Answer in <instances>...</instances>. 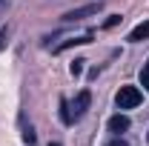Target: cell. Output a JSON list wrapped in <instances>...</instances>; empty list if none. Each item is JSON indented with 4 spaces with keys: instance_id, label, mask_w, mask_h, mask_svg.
Returning <instances> with one entry per match:
<instances>
[{
    "instance_id": "cell-7",
    "label": "cell",
    "mask_w": 149,
    "mask_h": 146,
    "mask_svg": "<svg viewBox=\"0 0 149 146\" xmlns=\"http://www.w3.org/2000/svg\"><path fill=\"white\" fill-rule=\"evenodd\" d=\"M60 117H63V123H72V109L66 100H60Z\"/></svg>"
},
{
    "instance_id": "cell-10",
    "label": "cell",
    "mask_w": 149,
    "mask_h": 146,
    "mask_svg": "<svg viewBox=\"0 0 149 146\" xmlns=\"http://www.w3.org/2000/svg\"><path fill=\"white\" fill-rule=\"evenodd\" d=\"M141 83H143V89L149 92V66H143V72H141Z\"/></svg>"
},
{
    "instance_id": "cell-4",
    "label": "cell",
    "mask_w": 149,
    "mask_h": 146,
    "mask_svg": "<svg viewBox=\"0 0 149 146\" xmlns=\"http://www.w3.org/2000/svg\"><path fill=\"white\" fill-rule=\"evenodd\" d=\"M86 43H92V32H86V35H80V37H69V40H63V43L55 49V55L66 52V49H72V46H86Z\"/></svg>"
},
{
    "instance_id": "cell-14",
    "label": "cell",
    "mask_w": 149,
    "mask_h": 146,
    "mask_svg": "<svg viewBox=\"0 0 149 146\" xmlns=\"http://www.w3.org/2000/svg\"><path fill=\"white\" fill-rule=\"evenodd\" d=\"M49 146H60V143H49Z\"/></svg>"
},
{
    "instance_id": "cell-5",
    "label": "cell",
    "mask_w": 149,
    "mask_h": 146,
    "mask_svg": "<svg viewBox=\"0 0 149 146\" xmlns=\"http://www.w3.org/2000/svg\"><path fill=\"white\" fill-rule=\"evenodd\" d=\"M129 126H132V120L126 117V115H112V117H109V132H115V135L126 132Z\"/></svg>"
},
{
    "instance_id": "cell-3",
    "label": "cell",
    "mask_w": 149,
    "mask_h": 146,
    "mask_svg": "<svg viewBox=\"0 0 149 146\" xmlns=\"http://www.w3.org/2000/svg\"><path fill=\"white\" fill-rule=\"evenodd\" d=\"M89 103H92V95H89V89H83L77 97H74V103H72L74 117H83V115H86V109H89Z\"/></svg>"
},
{
    "instance_id": "cell-2",
    "label": "cell",
    "mask_w": 149,
    "mask_h": 146,
    "mask_svg": "<svg viewBox=\"0 0 149 146\" xmlns=\"http://www.w3.org/2000/svg\"><path fill=\"white\" fill-rule=\"evenodd\" d=\"M97 12H100V3H89V6H80V9H72V12H66L60 20H66V23H77V20L92 17V15H97Z\"/></svg>"
},
{
    "instance_id": "cell-6",
    "label": "cell",
    "mask_w": 149,
    "mask_h": 146,
    "mask_svg": "<svg viewBox=\"0 0 149 146\" xmlns=\"http://www.w3.org/2000/svg\"><path fill=\"white\" fill-rule=\"evenodd\" d=\"M146 37H149V20H143L141 26H135V29H132L129 40H132V43H141V40H146Z\"/></svg>"
},
{
    "instance_id": "cell-1",
    "label": "cell",
    "mask_w": 149,
    "mask_h": 146,
    "mask_svg": "<svg viewBox=\"0 0 149 146\" xmlns=\"http://www.w3.org/2000/svg\"><path fill=\"white\" fill-rule=\"evenodd\" d=\"M141 100H143V95L138 92V86H120V89H118V95H115L118 109H135Z\"/></svg>"
},
{
    "instance_id": "cell-12",
    "label": "cell",
    "mask_w": 149,
    "mask_h": 146,
    "mask_svg": "<svg viewBox=\"0 0 149 146\" xmlns=\"http://www.w3.org/2000/svg\"><path fill=\"white\" fill-rule=\"evenodd\" d=\"M6 43H9V35H6V29H3V32H0V52L6 49Z\"/></svg>"
},
{
    "instance_id": "cell-13",
    "label": "cell",
    "mask_w": 149,
    "mask_h": 146,
    "mask_svg": "<svg viewBox=\"0 0 149 146\" xmlns=\"http://www.w3.org/2000/svg\"><path fill=\"white\" fill-rule=\"evenodd\" d=\"M106 146H129V143H126V140H120V138H115V140H109Z\"/></svg>"
},
{
    "instance_id": "cell-9",
    "label": "cell",
    "mask_w": 149,
    "mask_h": 146,
    "mask_svg": "<svg viewBox=\"0 0 149 146\" xmlns=\"http://www.w3.org/2000/svg\"><path fill=\"white\" fill-rule=\"evenodd\" d=\"M118 23H120V15H112V17L106 20V23H103V29H115Z\"/></svg>"
},
{
    "instance_id": "cell-15",
    "label": "cell",
    "mask_w": 149,
    "mask_h": 146,
    "mask_svg": "<svg viewBox=\"0 0 149 146\" xmlns=\"http://www.w3.org/2000/svg\"><path fill=\"white\" fill-rule=\"evenodd\" d=\"M0 3H3V0H0Z\"/></svg>"
},
{
    "instance_id": "cell-16",
    "label": "cell",
    "mask_w": 149,
    "mask_h": 146,
    "mask_svg": "<svg viewBox=\"0 0 149 146\" xmlns=\"http://www.w3.org/2000/svg\"><path fill=\"white\" fill-rule=\"evenodd\" d=\"M146 66H149V63H146Z\"/></svg>"
},
{
    "instance_id": "cell-8",
    "label": "cell",
    "mask_w": 149,
    "mask_h": 146,
    "mask_svg": "<svg viewBox=\"0 0 149 146\" xmlns=\"http://www.w3.org/2000/svg\"><path fill=\"white\" fill-rule=\"evenodd\" d=\"M83 63H86V60H72V66H69V72H72L74 77H77V74L83 72Z\"/></svg>"
},
{
    "instance_id": "cell-11",
    "label": "cell",
    "mask_w": 149,
    "mask_h": 146,
    "mask_svg": "<svg viewBox=\"0 0 149 146\" xmlns=\"http://www.w3.org/2000/svg\"><path fill=\"white\" fill-rule=\"evenodd\" d=\"M23 140L32 146V143H35V132H32V129H23Z\"/></svg>"
}]
</instances>
